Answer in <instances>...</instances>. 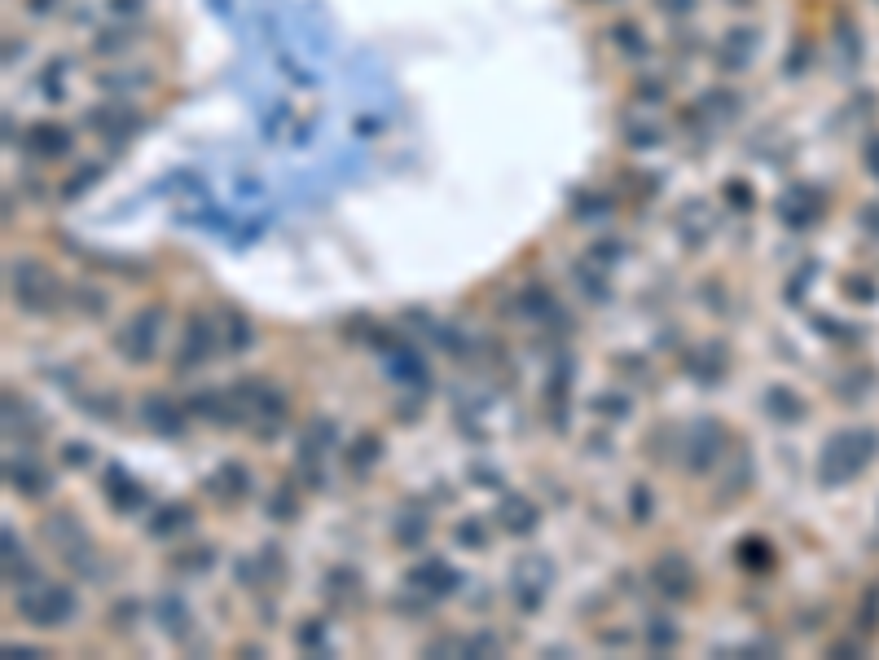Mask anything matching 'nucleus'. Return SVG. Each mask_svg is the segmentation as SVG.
Listing matches in <instances>:
<instances>
[{
  "instance_id": "20e7f679",
  "label": "nucleus",
  "mask_w": 879,
  "mask_h": 660,
  "mask_svg": "<svg viewBox=\"0 0 879 660\" xmlns=\"http://www.w3.org/2000/svg\"><path fill=\"white\" fill-rule=\"evenodd\" d=\"M159 326H163V313L159 308H146L128 322V330L119 335V352L132 361H150L154 357V339H159Z\"/></svg>"
},
{
  "instance_id": "f03ea898",
  "label": "nucleus",
  "mask_w": 879,
  "mask_h": 660,
  "mask_svg": "<svg viewBox=\"0 0 879 660\" xmlns=\"http://www.w3.org/2000/svg\"><path fill=\"white\" fill-rule=\"evenodd\" d=\"M9 291L27 313H49L58 308V278L36 260H14L9 264Z\"/></svg>"
},
{
  "instance_id": "f257e3e1",
  "label": "nucleus",
  "mask_w": 879,
  "mask_h": 660,
  "mask_svg": "<svg viewBox=\"0 0 879 660\" xmlns=\"http://www.w3.org/2000/svg\"><path fill=\"white\" fill-rule=\"evenodd\" d=\"M871 458H875V432H866V427H849V432H836L827 440L818 471H822V480H827V484H849Z\"/></svg>"
},
{
  "instance_id": "9b49d317",
  "label": "nucleus",
  "mask_w": 879,
  "mask_h": 660,
  "mask_svg": "<svg viewBox=\"0 0 879 660\" xmlns=\"http://www.w3.org/2000/svg\"><path fill=\"white\" fill-rule=\"evenodd\" d=\"M150 423H154V427H163V432H176V427H181V418H172L163 401H159V405L150 401Z\"/></svg>"
},
{
  "instance_id": "f8f14e48",
  "label": "nucleus",
  "mask_w": 879,
  "mask_h": 660,
  "mask_svg": "<svg viewBox=\"0 0 879 660\" xmlns=\"http://www.w3.org/2000/svg\"><path fill=\"white\" fill-rule=\"evenodd\" d=\"M871 159H875V172H879V141H871Z\"/></svg>"
},
{
  "instance_id": "0eeeda50",
  "label": "nucleus",
  "mask_w": 879,
  "mask_h": 660,
  "mask_svg": "<svg viewBox=\"0 0 879 660\" xmlns=\"http://www.w3.org/2000/svg\"><path fill=\"white\" fill-rule=\"evenodd\" d=\"M502 520H506V528H515V533H528V528H537V511L515 498V502L502 506Z\"/></svg>"
},
{
  "instance_id": "39448f33",
  "label": "nucleus",
  "mask_w": 879,
  "mask_h": 660,
  "mask_svg": "<svg viewBox=\"0 0 879 660\" xmlns=\"http://www.w3.org/2000/svg\"><path fill=\"white\" fill-rule=\"evenodd\" d=\"M655 581H660V590L673 594V599L691 594V568H686V559H677V555H669V559H660V564H655Z\"/></svg>"
},
{
  "instance_id": "6e6552de",
  "label": "nucleus",
  "mask_w": 879,
  "mask_h": 660,
  "mask_svg": "<svg viewBox=\"0 0 879 660\" xmlns=\"http://www.w3.org/2000/svg\"><path fill=\"white\" fill-rule=\"evenodd\" d=\"M712 432H717L712 423H699V427H695V445H699L695 454H691V467H695V471H704L708 462H712V454H721V445H708V436H712Z\"/></svg>"
},
{
  "instance_id": "1a4fd4ad",
  "label": "nucleus",
  "mask_w": 879,
  "mask_h": 660,
  "mask_svg": "<svg viewBox=\"0 0 879 660\" xmlns=\"http://www.w3.org/2000/svg\"><path fill=\"white\" fill-rule=\"evenodd\" d=\"M9 476H14V489H22V493H40V489H44V484H40L44 471L31 467V462H22V467L14 462V467H9Z\"/></svg>"
},
{
  "instance_id": "9d476101",
  "label": "nucleus",
  "mask_w": 879,
  "mask_h": 660,
  "mask_svg": "<svg viewBox=\"0 0 879 660\" xmlns=\"http://www.w3.org/2000/svg\"><path fill=\"white\" fill-rule=\"evenodd\" d=\"M765 401L778 405L774 418H796V414H800V401H796V396H787V392H778V388H774L770 396H765Z\"/></svg>"
},
{
  "instance_id": "7ed1b4c3",
  "label": "nucleus",
  "mask_w": 879,
  "mask_h": 660,
  "mask_svg": "<svg viewBox=\"0 0 879 660\" xmlns=\"http://www.w3.org/2000/svg\"><path fill=\"white\" fill-rule=\"evenodd\" d=\"M18 612L31 625H66L75 612V594L66 586H53V581H40V586H27L18 594Z\"/></svg>"
},
{
  "instance_id": "423d86ee",
  "label": "nucleus",
  "mask_w": 879,
  "mask_h": 660,
  "mask_svg": "<svg viewBox=\"0 0 879 660\" xmlns=\"http://www.w3.org/2000/svg\"><path fill=\"white\" fill-rule=\"evenodd\" d=\"M409 581H414V586H422V590L449 594L458 577H453V568H449V564H440V559H427V564H418L414 572H409Z\"/></svg>"
}]
</instances>
